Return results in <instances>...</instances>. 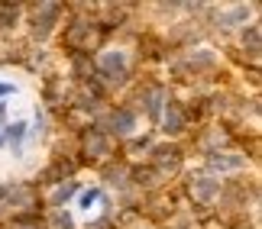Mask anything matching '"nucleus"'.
Segmentation results:
<instances>
[{
    "instance_id": "1",
    "label": "nucleus",
    "mask_w": 262,
    "mask_h": 229,
    "mask_svg": "<svg viewBox=\"0 0 262 229\" xmlns=\"http://www.w3.org/2000/svg\"><path fill=\"white\" fill-rule=\"evenodd\" d=\"M100 68H104L107 74H117V71H123L126 68V55L120 52V48H110V52L100 55Z\"/></svg>"
},
{
    "instance_id": "2",
    "label": "nucleus",
    "mask_w": 262,
    "mask_h": 229,
    "mask_svg": "<svg viewBox=\"0 0 262 229\" xmlns=\"http://www.w3.org/2000/svg\"><path fill=\"white\" fill-rule=\"evenodd\" d=\"M100 197H104V194H100V187H84V191L78 194L75 207H78L81 213H88V210H97V207H100Z\"/></svg>"
},
{
    "instance_id": "3",
    "label": "nucleus",
    "mask_w": 262,
    "mask_h": 229,
    "mask_svg": "<svg viewBox=\"0 0 262 229\" xmlns=\"http://www.w3.org/2000/svg\"><path fill=\"white\" fill-rule=\"evenodd\" d=\"M26 133H29V123H26V119H19V123H10L7 129H4V136H7V142L10 145H23V139H26Z\"/></svg>"
},
{
    "instance_id": "4",
    "label": "nucleus",
    "mask_w": 262,
    "mask_h": 229,
    "mask_svg": "<svg viewBox=\"0 0 262 229\" xmlns=\"http://www.w3.org/2000/svg\"><path fill=\"white\" fill-rule=\"evenodd\" d=\"M55 229H75V223H72V216H68L65 210H62V213H55Z\"/></svg>"
},
{
    "instance_id": "5",
    "label": "nucleus",
    "mask_w": 262,
    "mask_h": 229,
    "mask_svg": "<svg viewBox=\"0 0 262 229\" xmlns=\"http://www.w3.org/2000/svg\"><path fill=\"white\" fill-rule=\"evenodd\" d=\"M10 94H16V84L10 78H0V97H10Z\"/></svg>"
},
{
    "instance_id": "6",
    "label": "nucleus",
    "mask_w": 262,
    "mask_h": 229,
    "mask_svg": "<svg viewBox=\"0 0 262 229\" xmlns=\"http://www.w3.org/2000/svg\"><path fill=\"white\" fill-rule=\"evenodd\" d=\"M178 126H181V119H178V113H175V110H168V113H165V129H172V133H175Z\"/></svg>"
},
{
    "instance_id": "7",
    "label": "nucleus",
    "mask_w": 262,
    "mask_h": 229,
    "mask_svg": "<svg viewBox=\"0 0 262 229\" xmlns=\"http://www.w3.org/2000/svg\"><path fill=\"white\" fill-rule=\"evenodd\" d=\"M198 194H201V197L207 200V197L214 194V181H198Z\"/></svg>"
},
{
    "instance_id": "8",
    "label": "nucleus",
    "mask_w": 262,
    "mask_h": 229,
    "mask_svg": "<svg viewBox=\"0 0 262 229\" xmlns=\"http://www.w3.org/2000/svg\"><path fill=\"white\" fill-rule=\"evenodd\" d=\"M117 126H120V129H123V133H129V129H133V126H136V119H133V116H129V113H126V116H120V119H117Z\"/></svg>"
}]
</instances>
